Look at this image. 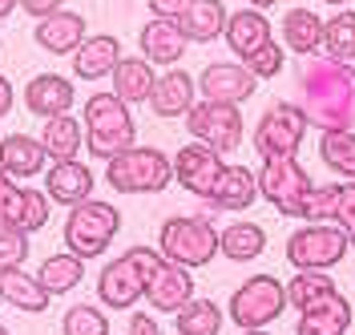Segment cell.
I'll return each instance as SVG.
<instances>
[{"mask_svg":"<svg viewBox=\"0 0 355 335\" xmlns=\"http://www.w3.org/2000/svg\"><path fill=\"white\" fill-rule=\"evenodd\" d=\"M0 295H4L8 307H17V311H24V315H41V311H49V303H53V295L41 287V279L28 275V270H21V267L0 270Z\"/></svg>","mask_w":355,"mask_h":335,"instance_id":"cell-25","label":"cell"},{"mask_svg":"<svg viewBox=\"0 0 355 335\" xmlns=\"http://www.w3.org/2000/svg\"><path fill=\"white\" fill-rule=\"evenodd\" d=\"M266 250V230L259 223H230L218 230V255H226L230 263H250Z\"/></svg>","mask_w":355,"mask_h":335,"instance_id":"cell-30","label":"cell"},{"mask_svg":"<svg viewBox=\"0 0 355 335\" xmlns=\"http://www.w3.org/2000/svg\"><path fill=\"white\" fill-rule=\"evenodd\" d=\"M222 170H226L222 154L210 150V146H202V141H186L174 154V182L186 194H194V198H210V190H214Z\"/></svg>","mask_w":355,"mask_h":335,"instance_id":"cell-12","label":"cell"},{"mask_svg":"<svg viewBox=\"0 0 355 335\" xmlns=\"http://www.w3.org/2000/svg\"><path fill=\"white\" fill-rule=\"evenodd\" d=\"M105 182L117 194H162L174 182V157L154 146H130L125 154L105 162Z\"/></svg>","mask_w":355,"mask_h":335,"instance_id":"cell-5","label":"cell"},{"mask_svg":"<svg viewBox=\"0 0 355 335\" xmlns=\"http://www.w3.org/2000/svg\"><path fill=\"white\" fill-rule=\"evenodd\" d=\"M323 57L355 65V12L343 8L331 21H323Z\"/></svg>","mask_w":355,"mask_h":335,"instance_id":"cell-34","label":"cell"},{"mask_svg":"<svg viewBox=\"0 0 355 335\" xmlns=\"http://www.w3.org/2000/svg\"><path fill=\"white\" fill-rule=\"evenodd\" d=\"M33 37H37V45H41L44 53H53V57H73L77 45L89 37V24H85V17L73 12V8H57L53 17L37 21Z\"/></svg>","mask_w":355,"mask_h":335,"instance_id":"cell-18","label":"cell"},{"mask_svg":"<svg viewBox=\"0 0 355 335\" xmlns=\"http://www.w3.org/2000/svg\"><path fill=\"white\" fill-rule=\"evenodd\" d=\"M226 17H230V12H226L222 0H190L186 12L178 17V24H182L186 41H194V45H210V41H218L222 37Z\"/></svg>","mask_w":355,"mask_h":335,"instance_id":"cell-26","label":"cell"},{"mask_svg":"<svg viewBox=\"0 0 355 335\" xmlns=\"http://www.w3.org/2000/svg\"><path fill=\"white\" fill-rule=\"evenodd\" d=\"M44 194L57 206L73 210L85 198H93V170L81 157H73V162H49V170H44Z\"/></svg>","mask_w":355,"mask_h":335,"instance_id":"cell-16","label":"cell"},{"mask_svg":"<svg viewBox=\"0 0 355 335\" xmlns=\"http://www.w3.org/2000/svg\"><path fill=\"white\" fill-rule=\"evenodd\" d=\"M259 178V198H266L279 214H299V202L311 190L307 170L295 162V157H263V170L254 174Z\"/></svg>","mask_w":355,"mask_h":335,"instance_id":"cell-11","label":"cell"},{"mask_svg":"<svg viewBox=\"0 0 355 335\" xmlns=\"http://www.w3.org/2000/svg\"><path fill=\"white\" fill-rule=\"evenodd\" d=\"M21 202H24V186L12 178L0 182V223L21 226Z\"/></svg>","mask_w":355,"mask_h":335,"instance_id":"cell-42","label":"cell"},{"mask_svg":"<svg viewBox=\"0 0 355 335\" xmlns=\"http://www.w3.org/2000/svg\"><path fill=\"white\" fill-rule=\"evenodd\" d=\"M61 335H110V315L97 303H73L61 319Z\"/></svg>","mask_w":355,"mask_h":335,"instance_id":"cell-36","label":"cell"},{"mask_svg":"<svg viewBox=\"0 0 355 335\" xmlns=\"http://www.w3.org/2000/svg\"><path fill=\"white\" fill-rule=\"evenodd\" d=\"M254 198H259V178H254L246 166H226L206 202H210L214 210H246Z\"/></svg>","mask_w":355,"mask_h":335,"instance_id":"cell-27","label":"cell"},{"mask_svg":"<svg viewBox=\"0 0 355 335\" xmlns=\"http://www.w3.org/2000/svg\"><path fill=\"white\" fill-rule=\"evenodd\" d=\"M137 45H141V57L150 61L154 69H174L182 57H186V33L178 21H166V17H150L137 33Z\"/></svg>","mask_w":355,"mask_h":335,"instance_id":"cell-15","label":"cell"},{"mask_svg":"<svg viewBox=\"0 0 355 335\" xmlns=\"http://www.w3.org/2000/svg\"><path fill=\"white\" fill-rule=\"evenodd\" d=\"M12 105H17V89H12V81L0 73V117H8V113H12Z\"/></svg>","mask_w":355,"mask_h":335,"instance_id":"cell-46","label":"cell"},{"mask_svg":"<svg viewBox=\"0 0 355 335\" xmlns=\"http://www.w3.org/2000/svg\"><path fill=\"white\" fill-rule=\"evenodd\" d=\"M295 105L315 130H355V65L331 57L307 61L295 85Z\"/></svg>","mask_w":355,"mask_h":335,"instance_id":"cell-1","label":"cell"},{"mask_svg":"<svg viewBox=\"0 0 355 335\" xmlns=\"http://www.w3.org/2000/svg\"><path fill=\"white\" fill-rule=\"evenodd\" d=\"M279 37L283 49L295 57H315L323 49V17L311 12V8H287V17L279 24Z\"/></svg>","mask_w":355,"mask_h":335,"instance_id":"cell-23","label":"cell"},{"mask_svg":"<svg viewBox=\"0 0 355 335\" xmlns=\"http://www.w3.org/2000/svg\"><path fill=\"white\" fill-rule=\"evenodd\" d=\"M270 37H275V28L266 21V12H259V8H239V12H230V17H226V28H222V41L230 45L234 61H246V57H250L254 49H263Z\"/></svg>","mask_w":355,"mask_h":335,"instance_id":"cell-22","label":"cell"},{"mask_svg":"<svg viewBox=\"0 0 355 335\" xmlns=\"http://www.w3.org/2000/svg\"><path fill=\"white\" fill-rule=\"evenodd\" d=\"M81 126H85V146L93 157L110 162V157L125 154L130 146H137V126H133V113L130 105L117 97V93H93L81 110Z\"/></svg>","mask_w":355,"mask_h":335,"instance_id":"cell-2","label":"cell"},{"mask_svg":"<svg viewBox=\"0 0 355 335\" xmlns=\"http://www.w3.org/2000/svg\"><path fill=\"white\" fill-rule=\"evenodd\" d=\"M335 202H339V186H311L303 202H299V214L303 223H335Z\"/></svg>","mask_w":355,"mask_h":335,"instance_id":"cell-37","label":"cell"},{"mask_svg":"<svg viewBox=\"0 0 355 335\" xmlns=\"http://www.w3.org/2000/svg\"><path fill=\"white\" fill-rule=\"evenodd\" d=\"M77 101V89L73 81L61 77V73H37L28 85H24V110L37 113V117H57V113H69Z\"/></svg>","mask_w":355,"mask_h":335,"instance_id":"cell-20","label":"cell"},{"mask_svg":"<svg viewBox=\"0 0 355 335\" xmlns=\"http://www.w3.org/2000/svg\"><path fill=\"white\" fill-rule=\"evenodd\" d=\"M243 335H270V332H263V327H254V332H243Z\"/></svg>","mask_w":355,"mask_h":335,"instance_id":"cell-49","label":"cell"},{"mask_svg":"<svg viewBox=\"0 0 355 335\" xmlns=\"http://www.w3.org/2000/svg\"><path fill=\"white\" fill-rule=\"evenodd\" d=\"M331 295H339V287L327 279V270H295L287 283V303L295 311H311V307L327 303Z\"/></svg>","mask_w":355,"mask_h":335,"instance_id":"cell-32","label":"cell"},{"mask_svg":"<svg viewBox=\"0 0 355 335\" xmlns=\"http://www.w3.org/2000/svg\"><path fill=\"white\" fill-rule=\"evenodd\" d=\"M347 327H352V303L343 295H331L327 303L299 311L295 335H347Z\"/></svg>","mask_w":355,"mask_h":335,"instance_id":"cell-29","label":"cell"},{"mask_svg":"<svg viewBox=\"0 0 355 335\" xmlns=\"http://www.w3.org/2000/svg\"><path fill=\"white\" fill-rule=\"evenodd\" d=\"M146 4H150V12H154V17L178 21V17L186 12V4H190V0H146Z\"/></svg>","mask_w":355,"mask_h":335,"instance_id":"cell-44","label":"cell"},{"mask_svg":"<svg viewBox=\"0 0 355 335\" xmlns=\"http://www.w3.org/2000/svg\"><path fill=\"white\" fill-rule=\"evenodd\" d=\"M0 166L12 182H28L49 170V154H44L41 137L33 134H8L0 137Z\"/></svg>","mask_w":355,"mask_h":335,"instance_id":"cell-21","label":"cell"},{"mask_svg":"<svg viewBox=\"0 0 355 335\" xmlns=\"http://www.w3.org/2000/svg\"><path fill=\"white\" fill-rule=\"evenodd\" d=\"M61 4H65V0H21L17 8H24V12H28L33 21H44V17H53V12H57Z\"/></svg>","mask_w":355,"mask_h":335,"instance_id":"cell-43","label":"cell"},{"mask_svg":"<svg viewBox=\"0 0 355 335\" xmlns=\"http://www.w3.org/2000/svg\"><path fill=\"white\" fill-rule=\"evenodd\" d=\"M283 307H287V283H279L275 275H250L230 295V323L243 332H254V327L275 323Z\"/></svg>","mask_w":355,"mask_h":335,"instance_id":"cell-7","label":"cell"},{"mask_svg":"<svg viewBox=\"0 0 355 335\" xmlns=\"http://www.w3.org/2000/svg\"><path fill=\"white\" fill-rule=\"evenodd\" d=\"M335 226L347 234V243L355 246V182L339 186V202H335Z\"/></svg>","mask_w":355,"mask_h":335,"instance_id":"cell-41","label":"cell"},{"mask_svg":"<svg viewBox=\"0 0 355 335\" xmlns=\"http://www.w3.org/2000/svg\"><path fill=\"white\" fill-rule=\"evenodd\" d=\"M254 85L259 77L243 65V61H210V65L198 73V93L206 101H250L254 97Z\"/></svg>","mask_w":355,"mask_h":335,"instance_id":"cell-13","label":"cell"},{"mask_svg":"<svg viewBox=\"0 0 355 335\" xmlns=\"http://www.w3.org/2000/svg\"><path fill=\"white\" fill-rule=\"evenodd\" d=\"M28 259V230L0 223V270H12Z\"/></svg>","mask_w":355,"mask_h":335,"instance_id":"cell-39","label":"cell"},{"mask_svg":"<svg viewBox=\"0 0 355 335\" xmlns=\"http://www.w3.org/2000/svg\"><path fill=\"white\" fill-rule=\"evenodd\" d=\"M323 4H347V0H323Z\"/></svg>","mask_w":355,"mask_h":335,"instance_id":"cell-50","label":"cell"},{"mask_svg":"<svg viewBox=\"0 0 355 335\" xmlns=\"http://www.w3.org/2000/svg\"><path fill=\"white\" fill-rule=\"evenodd\" d=\"M307 130H311L307 113L295 101H275L270 110H263L259 126H254V150L263 157H295Z\"/></svg>","mask_w":355,"mask_h":335,"instance_id":"cell-8","label":"cell"},{"mask_svg":"<svg viewBox=\"0 0 355 335\" xmlns=\"http://www.w3.org/2000/svg\"><path fill=\"white\" fill-rule=\"evenodd\" d=\"M17 4H21V0H0V21H4V17H12V12H17Z\"/></svg>","mask_w":355,"mask_h":335,"instance_id":"cell-47","label":"cell"},{"mask_svg":"<svg viewBox=\"0 0 355 335\" xmlns=\"http://www.w3.org/2000/svg\"><path fill=\"white\" fill-rule=\"evenodd\" d=\"M130 335H162V327H157L154 315L133 311V315H130Z\"/></svg>","mask_w":355,"mask_h":335,"instance_id":"cell-45","label":"cell"},{"mask_svg":"<svg viewBox=\"0 0 355 335\" xmlns=\"http://www.w3.org/2000/svg\"><path fill=\"white\" fill-rule=\"evenodd\" d=\"M162 263V250L154 246H130L121 259H113L97 275V299L110 311H133L137 299H146V279Z\"/></svg>","mask_w":355,"mask_h":335,"instance_id":"cell-3","label":"cell"},{"mask_svg":"<svg viewBox=\"0 0 355 335\" xmlns=\"http://www.w3.org/2000/svg\"><path fill=\"white\" fill-rule=\"evenodd\" d=\"M283 61H287V49H283V41H275V37H270L263 49H254V53L246 57L243 65L250 69L254 77H263V81H266V77H279V73H283Z\"/></svg>","mask_w":355,"mask_h":335,"instance_id":"cell-38","label":"cell"},{"mask_svg":"<svg viewBox=\"0 0 355 335\" xmlns=\"http://www.w3.org/2000/svg\"><path fill=\"white\" fill-rule=\"evenodd\" d=\"M121 230V210L113 202H101V198H85L81 206H73L65 218V250H73L77 259H101L105 250L113 246Z\"/></svg>","mask_w":355,"mask_h":335,"instance_id":"cell-4","label":"cell"},{"mask_svg":"<svg viewBox=\"0 0 355 335\" xmlns=\"http://www.w3.org/2000/svg\"><path fill=\"white\" fill-rule=\"evenodd\" d=\"M37 279H41V287L49 295H69V291L81 287V279H85V259H77L73 250H61V255H49L37 270Z\"/></svg>","mask_w":355,"mask_h":335,"instance_id":"cell-31","label":"cell"},{"mask_svg":"<svg viewBox=\"0 0 355 335\" xmlns=\"http://www.w3.org/2000/svg\"><path fill=\"white\" fill-rule=\"evenodd\" d=\"M49 214H53V198L44 194V190H33V186H24V202H21V230H44L49 223Z\"/></svg>","mask_w":355,"mask_h":335,"instance_id":"cell-40","label":"cell"},{"mask_svg":"<svg viewBox=\"0 0 355 335\" xmlns=\"http://www.w3.org/2000/svg\"><path fill=\"white\" fill-rule=\"evenodd\" d=\"M319 157L339 170L347 182H355V134L352 130H323L319 137Z\"/></svg>","mask_w":355,"mask_h":335,"instance_id":"cell-35","label":"cell"},{"mask_svg":"<svg viewBox=\"0 0 355 335\" xmlns=\"http://www.w3.org/2000/svg\"><path fill=\"white\" fill-rule=\"evenodd\" d=\"M110 81H113V93H117L125 105H137V101H150L157 73L146 57H121L117 69L110 73Z\"/></svg>","mask_w":355,"mask_h":335,"instance_id":"cell-28","label":"cell"},{"mask_svg":"<svg viewBox=\"0 0 355 335\" xmlns=\"http://www.w3.org/2000/svg\"><path fill=\"white\" fill-rule=\"evenodd\" d=\"M347 234L335 223H307L287 239V263L295 270H331L347 255Z\"/></svg>","mask_w":355,"mask_h":335,"instance_id":"cell-9","label":"cell"},{"mask_svg":"<svg viewBox=\"0 0 355 335\" xmlns=\"http://www.w3.org/2000/svg\"><path fill=\"white\" fill-rule=\"evenodd\" d=\"M121 57H125V53H121V41H117V37L93 33V37H85V41L77 45V53H73L69 61H73V77H77V81H101V77H110L113 69H117Z\"/></svg>","mask_w":355,"mask_h":335,"instance_id":"cell-19","label":"cell"},{"mask_svg":"<svg viewBox=\"0 0 355 335\" xmlns=\"http://www.w3.org/2000/svg\"><path fill=\"white\" fill-rule=\"evenodd\" d=\"M4 178H8V174H4V166H0V182H4Z\"/></svg>","mask_w":355,"mask_h":335,"instance_id":"cell-51","label":"cell"},{"mask_svg":"<svg viewBox=\"0 0 355 335\" xmlns=\"http://www.w3.org/2000/svg\"><path fill=\"white\" fill-rule=\"evenodd\" d=\"M279 0H246V8H259V12H266V8H275Z\"/></svg>","mask_w":355,"mask_h":335,"instance_id":"cell-48","label":"cell"},{"mask_svg":"<svg viewBox=\"0 0 355 335\" xmlns=\"http://www.w3.org/2000/svg\"><path fill=\"white\" fill-rule=\"evenodd\" d=\"M190 299H194V275H190V267H178V263H170V259L162 255V263H157V267L150 270V279H146V303H150L154 311L178 315Z\"/></svg>","mask_w":355,"mask_h":335,"instance_id":"cell-14","label":"cell"},{"mask_svg":"<svg viewBox=\"0 0 355 335\" xmlns=\"http://www.w3.org/2000/svg\"><path fill=\"white\" fill-rule=\"evenodd\" d=\"M41 146H44V154H49V162H73V157L85 150V126H81L73 113L44 117Z\"/></svg>","mask_w":355,"mask_h":335,"instance_id":"cell-24","label":"cell"},{"mask_svg":"<svg viewBox=\"0 0 355 335\" xmlns=\"http://www.w3.org/2000/svg\"><path fill=\"white\" fill-rule=\"evenodd\" d=\"M0 303H4V295H0Z\"/></svg>","mask_w":355,"mask_h":335,"instance_id":"cell-54","label":"cell"},{"mask_svg":"<svg viewBox=\"0 0 355 335\" xmlns=\"http://www.w3.org/2000/svg\"><path fill=\"white\" fill-rule=\"evenodd\" d=\"M157 250L178 267H206L218 259V230L198 214H174L157 230Z\"/></svg>","mask_w":355,"mask_h":335,"instance_id":"cell-6","label":"cell"},{"mask_svg":"<svg viewBox=\"0 0 355 335\" xmlns=\"http://www.w3.org/2000/svg\"><path fill=\"white\" fill-rule=\"evenodd\" d=\"M186 134L202 146H210V150H218V154H230L243 141V110L230 101H206L202 97L186 113Z\"/></svg>","mask_w":355,"mask_h":335,"instance_id":"cell-10","label":"cell"},{"mask_svg":"<svg viewBox=\"0 0 355 335\" xmlns=\"http://www.w3.org/2000/svg\"><path fill=\"white\" fill-rule=\"evenodd\" d=\"M0 49H4V37H0Z\"/></svg>","mask_w":355,"mask_h":335,"instance_id":"cell-53","label":"cell"},{"mask_svg":"<svg viewBox=\"0 0 355 335\" xmlns=\"http://www.w3.org/2000/svg\"><path fill=\"white\" fill-rule=\"evenodd\" d=\"M194 101H198V81L186 73V69H166V73H157L154 81V93H150V110L157 117H186V113L194 110Z\"/></svg>","mask_w":355,"mask_h":335,"instance_id":"cell-17","label":"cell"},{"mask_svg":"<svg viewBox=\"0 0 355 335\" xmlns=\"http://www.w3.org/2000/svg\"><path fill=\"white\" fill-rule=\"evenodd\" d=\"M222 307L214 303V299H190L182 311L174 315V327H178V335H218L222 332Z\"/></svg>","mask_w":355,"mask_h":335,"instance_id":"cell-33","label":"cell"},{"mask_svg":"<svg viewBox=\"0 0 355 335\" xmlns=\"http://www.w3.org/2000/svg\"><path fill=\"white\" fill-rule=\"evenodd\" d=\"M0 335H8V327H0Z\"/></svg>","mask_w":355,"mask_h":335,"instance_id":"cell-52","label":"cell"}]
</instances>
